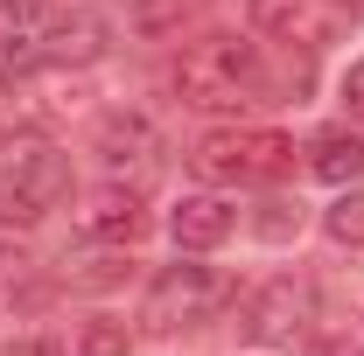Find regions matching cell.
Masks as SVG:
<instances>
[{
  "instance_id": "8992f818",
  "label": "cell",
  "mask_w": 364,
  "mask_h": 356,
  "mask_svg": "<svg viewBox=\"0 0 364 356\" xmlns=\"http://www.w3.org/2000/svg\"><path fill=\"white\" fill-rule=\"evenodd\" d=\"M98 161H105V175H112V182L147 189V182L161 175V133H154V119H140V112H112V119L98 126Z\"/></svg>"
},
{
  "instance_id": "52a82bcc",
  "label": "cell",
  "mask_w": 364,
  "mask_h": 356,
  "mask_svg": "<svg viewBox=\"0 0 364 356\" xmlns=\"http://www.w3.org/2000/svg\"><path fill=\"white\" fill-rule=\"evenodd\" d=\"M252 7V28L273 35V43H294V49H322L336 35V21L350 14V0H245Z\"/></svg>"
},
{
  "instance_id": "4fadbf2b",
  "label": "cell",
  "mask_w": 364,
  "mask_h": 356,
  "mask_svg": "<svg viewBox=\"0 0 364 356\" xmlns=\"http://www.w3.org/2000/svg\"><path fill=\"white\" fill-rule=\"evenodd\" d=\"M322 223H329V238H336L343 252H364V189H358V182L322 210Z\"/></svg>"
},
{
  "instance_id": "7a4b0ae2",
  "label": "cell",
  "mask_w": 364,
  "mask_h": 356,
  "mask_svg": "<svg viewBox=\"0 0 364 356\" xmlns=\"http://www.w3.org/2000/svg\"><path fill=\"white\" fill-rule=\"evenodd\" d=\"M70 196V154L49 133H0V217L36 223Z\"/></svg>"
},
{
  "instance_id": "277c9868",
  "label": "cell",
  "mask_w": 364,
  "mask_h": 356,
  "mask_svg": "<svg viewBox=\"0 0 364 356\" xmlns=\"http://www.w3.org/2000/svg\"><path fill=\"white\" fill-rule=\"evenodd\" d=\"M231 301V279L210 266H161L147 279V301H140V321L154 335H182V328H203L210 314Z\"/></svg>"
},
{
  "instance_id": "3957f363",
  "label": "cell",
  "mask_w": 364,
  "mask_h": 356,
  "mask_svg": "<svg viewBox=\"0 0 364 356\" xmlns=\"http://www.w3.org/2000/svg\"><path fill=\"white\" fill-rule=\"evenodd\" d=\"M189 168L218 189H245V182H280L294 168V140L273 126H218L189 147Z\"/></svg>"
},
{
  "instance_id": "5b68a950",
  "label": "cell",
  "mask_w": 364,
  "mask_h": 356,
  "mask_svg": "<svg viewBox=\"0 0 364 356\" xmlns=\"http://www.w3.org/2000/svg\"><path fill=\"white\" fill-rule=\"evenodd\" d=\"M245 328H252L259 343H301V335L316 328V279H301V272L267 279V287L245 301Z\"/></svg>"
},
{
  "instance_id": "7c38bea8",
  "label": "cell",
  "mask_w": 364,
  "mask_h": 356,
  "mask_svg": "<svg viewBox=\"0 0 364 356\" xmlns=\"http://www.w3.org/2000/svg\"><path fill=\"white\" fill-rule=\"evenodd\" d=\"M309 168H316V182H329V189H350V182L364 175V140L350 133V126H329V133H316V147H309Z\"/></svg>"
},
{
  "instance_id": "9a60e30c",
  "label": "cell",
  "mask_w": 364,
  "mask_h": 356,
  "mask_svg": "<svg viewBox=\"0 0 364 356\" xmlns=\"http://www.w3.org/2000/svg\"><path fill=\"white\" fill-rule=\"evenodd\" d=\"M70 279H85V287H112V279H119V266H127V259H119V245H112V252H98V259H70Z\"/></svg>"
},
{
  "instance_id": "5bb4252c",
  "label": "cell",
  "mask_w": 364,
  "mask_h": 356,
  "mask_svg": "<svg viewBox=\"0 0 364 356\" xmlns=\"http://www.w3.org/2000/svg\"><path fill=\"white\" fill-rule=\"evenodd\" d=\"M189 14H203V0H134V28L140 35H176Z\"/></svg>"
},
{
  "instance_id": "d6986e66",
  "label": "cell",
  "mask_w": 364,
  "mask_h": 356,
  "mask_svg": "<svg viewBox=\"0 0 364 356\" xmlns=\"http://www.w3.org/2000/svg\"><path fill=\"white\" fill-rule=\"evenodd\" d=\"M0 14H7L14 28H28V21H43V14H49V0H0Z\"/></svg>"
},
{
  "instance_id": "30bf717a",
  "label": "cell",
  "mask_w": 364,
  "mask_h": 356,
  "mask_svg": "<svg viewBox=\"0 0 364 356\" xmlns=\"http://www.w3.org/2000/svg\"><path fill=\"white\" fill-rule=\"evenodd\" d=\"M231 230H238V210H231L225 196H210V189L182 196V203H176V217H168V238H176L182 252H218Z\"/></svg>"
},
{
  "instance_id": "6da1fadb",
  "label": "cell",
  "mask_w": 364,
  "mask_h": 356,
  "mask_svg": "<svg viewBox=\"0 0 364 356\" xmlns=\"http://www.w3.org/2000/svg\"><path fill=\"white\" fill-rule=\"evenodd\" d=\"M267 91V63L245 35H203L176 56V98L196 112H245Z\"/></svg>"
},
{
  "instance_id": "ffe728a7",
  "label": "cell",
  "mask_w": 364,
  "mask_h": 356,
  "mask_svg": "<svg viewBox=\"0 0 364 356\" xmlns=\"http://www.w3.org/2000/svg\"><path fill=\"white\" fill-rule=\"evenodd\" d=\"M336 356H364V350H336Z\"/></svg>"
},
{
  "instance_id": "9c48e42d",
  "label": "cell",
  "mask_w": 364,
  "mask_h": 356,
  "mask_svg": "<svg viewBox=\"0 0 364 356\" xmlns=\"http://www.w3.org/2000/svg\"><path fill=\"white\" fill-rule=\"evenodd\" d=\"M127 350H134L127 321H112V314H70V321H56L43 335L36 356H127Z\"/></svg>"
},
{
  "instance_id": "2e32d148",
  "label": "cell",
  "mask_w": 364,
  "mask_h": 356,
  "mask_svg": "<svg viewBox=\"0 0 364 356\" xmlns=\"http://www.w3.org/2000/svg\"><path fill=\"white\" fill-rule=\"evenodd\" d=\"M252 230L273 238V245H280V238H294V230H301V203H267V217L252 223Z\"/></svg>"
},
{
  "instance_id": "e0dca14e",
  "label": "cell",
  "mask_w": 364,
  "mask_h": 356,
  "mask_svg": "<svg viewBox=\"0 0 364 356\" xmlns=\"http://www.w3.org/2000/svg\"><path fill=\"white\" fill-rule=\"evenodd\" d=\"M343 112H350V119L364 126V56L350 63V70H343Z\"/></svg>"
},
{
  "instance_id": "ac0fdd59",
  "label": "cell",
  "mask_w": 364,
  "mask_h": 356,
  "mask_svg": "<svg viewBox=\"0 0 364 356\" xmlns=\"http://www.w3.org/2000/svg\"><path fill=\"white\" fill-rule=\"evenodd\" d=\"M28 279V252L21 245H0V287H21Z\"/></svg>"
},
{
  "instance_id": "8fae6325",
  "label": "cell",
  "mask_w": 364,
  "mask_h": 356,
  "mask_svg": "<svg viewBox=\"0 0 364 356\" xmlns=\"http://www.w3.org/2000/svg\"><path fill=\"white\" fill-rule=\"evenodd\" d=\"M36 56L56 63V70H63V63H98V56H105V21H98L91 7H70V14H56L43 35H36Z\"/></svg>"
},
{
  "instance_id": "ba28073f",
  "label": "cell",
  "mask_w": 364,
  "mask_h": 356,
  "mask_svg": "<svg viewBox=\"0 0 364 356\" xmlns=\"http://www.w3.org/2000/svg\"><path fill=\"white\" fill-rule=\"evenodd\" d=\"M77 238L85 245H134V238H147V203H140V189H127V182H112V189H98V196H85V210H77Z\"/></svg>"
}]
</instances>
